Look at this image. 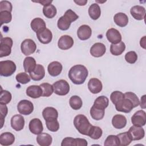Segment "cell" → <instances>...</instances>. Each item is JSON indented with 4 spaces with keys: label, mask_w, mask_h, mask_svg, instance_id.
<instances>
[{
    "label": "cell",
    "mask_w": 146,
    "mask_h": 146,
    "mask_svg": "<svg viewBox=\"0 0 146 146\" xmlns=\"http://www.w3.org/2000/svg\"><path fill=\"white\" fill-rule=\"evenodd\" d=\"M88 75L87 68L82 64L72 66L68 71V77L74 84H83Z\"/></svg>",
    "instance_id": "1"
},
{
    "label": "cell",
    "mask_w": 146,
    "mask_h": 146,
    "mask_svg": "<svg viewBox=\"0 0 146 146\" xmlns=\"http://www.w3.org/2000/svg\"><path fill=\"white\" fill-rule=\"evenodd\" d=\"M78 18L79 16L74 11L71 9H68L58 20V27L63 31L67 30L70 28L71 22L75 21Z\"/></svg>",
    "instance_id": "2"
},
{
    "label": "cell",
    "mask_w": 146,
    "mask_h": 146,
    "mask_svg": "<svg viewBox=\"0 0 146 146\" xmlns=\"http://www.w3.org/2000/svg\"><path fill=\"white\" fill-rule=\"evenodd\" d=\"M74 125L80 134L87 136L92 125L87 117L82 114H79L74 117Z\"/></svg>",
    "instance_id": "3"
},
{
    "label": "cell",
    "mask_w": 146,
    "mask_h": 146,
    "mask_svg": "<svg viewBox=\"0 0 146 146\" xmlns=\"http://www.w3.org/2000/svg\"><path fill=\"white\" fill-rule=\"evenodd\" d=\"M17 68L15 63L10 60L0 62V74L2 76L7 77L12 75Z\"/></svg>",
    "instance_id": "4"
},
{
    "label": "cell",
    "mask_w": 146,
    "mask_h": 146,
    "mask_svg": "<svg viewBox=\"0 0 146 146\" xmlns=\"http://www.w3.org/2000/svg\"><path fill=\"white\" fill-rule=\"evenodd\" d=\"M54 92L59 96H64L70 91V85L64 79H60L53 83Z\"/></svg>",
    "instance_id": "5"
},
{
    "label": "cell",
    "mask_w": 146,
    "mask_h": 146,
    "mask_svg": "<svg viewBox=\"0 0 146 146\" xmlns=\"http://www.w3.org/2000/svg\"><path fill=\"white\" fill-rule=\"evenodd\" d=\"M13 39L10 37H1L0 43V57L7 56L11 52Z\"/></svg>",
    "instance_id": "6"
},
{
    "label": "cell",
    "mask_w": 146,
    "mask_h": 146,
    "mask_svg": "<svg viewBox=\"0 0 146 146\" xmlns=\"http://www.w3.org/2000/svg\"><path fill=\"white\" fill-rule=\"evenodd\" d=\"M21 49L22 52L25 55L28 56L35 51L36 45L33 40L31 39H26L21 43Z\"/></svg>",
    "instance_id": "7"
},
{
    "label": "cell",
    "mask_w": 146,
    "mask_h": 146,
    "mask_svg": "<svg viewBox=\"0 0 146 146\" xmlns=\"http://www.w3.org/2000/svg\"><path fill=\"white\" fill-rule=\"evenodd\" d=\"M17 110L21 114L28 115L33 112L34 106L32 102L28 100H22L17 105Z\"/></svg>",
    "instance_id": "8"
},
{
    "label": "cell",
    "mask_w": 146,
    "mask_h": 146,
    "mask_svg": "<svg viewBox=\"0 0 146 146\" xmlns=\"http://www.w3.org/2000/svg\"><path fill=\"white\" fill-rule=\"evenodd\" d=\"M115 106V108L117 111L124 113L130 112L134 108L132 102L125 97L119 101Z\"/></svg>",
    "instance_id": "9"
},
{
    "label": "cell",
    "mask_w": 146,
    "mask_h": 146,
    "mask_svg": "<svg viewBox=\"0 0 146 146\" xmlns=\"http://www.w3.org/2000/svg\"><path fill=\"white\" fill-rule=\"evenodd\" d=\"M131 122L133 125L143 127L146 123V113L144 110L136 111L131 117Z\"/></svg>",
    "instance_id": "10"
},
{
    "label": "cell",
    "mask_w": 146,
    "mask_h": 146,
    "mask_svg": "<svg viewBox=\"0 0 146 146\" xmlns=\"http://www.w3.org/2000/svg\"><path fill=\"white\" fill-rule=\"evenodd\" d=\"M73 38L68 35H64L60 36L58 42V47L63 50H68L71 48L74 44Z\"/></svg>",
    "instance_id": "11"
},
{
    "label": "cell",
    "mask_w": 146,
    "mask_h": 146,
    "mask_svg": "<svg viewBox=\"0 0 146 146\" xmlns=\"http://www.w3.org/2000/svg\"><path fill=\"white\" fill-rule=\"evenodd\" d=\"M106 51V46L100 42L94 43L91 47L90 52L91 55L95 58L102 56Z\"/></svg>",
    "instance_id": "12"
},
{
    "label": "cell",
    "mask_w": 146,
    "mask_h": 146,
    "mask_svg": "<svg viewBox=\"0 0 146 146\" xmlns=\"http://www.w3.org/2000/svg\"><path fill=\"white\" fill-rule=\"evenodd\" d=\"M29 128L30 132L34 135L41 133L43 130V126L41 120L38 118H34L29 122Z\"/></svg>",
    "instance_id": "13"
},
{
    "label": "cell",
    "mask_w": 146,
    "mask_h": 146,
    "mask_svg": "<svg viewBox=\"0 0 146 146\" xmlns=\"http://www.w3.org/2000/svg\"><path fill=\"white\" fill-rule=\"evenodd\" d=\"M128 132L132 140H140L145 136V131L142 127L133 125L129 128Z\"/></svg>",
    "instance_id": "14"
},
{
    "label": "cell",
    "mask_w": 146,
    "mask_h": 146,
    "mask_svg": "<svg viewBox=\"0 0 146 146\" xmlns=\"http://www.w3.org/2000/svg\"><path fill=\"white\" fill-rule=\"evenodd\" d=\"M106 37L112 44H117L121 41V35L120 32L114 28H111L106 32Z\"/></svg>",
    "instance_id": "15"
},
{
    "label": "cell",
    "mask_w": 146,
    "mask_h": 146,
    "mask_svg": "<svg viewBox=\"0 0 146 146\" xmlns=\"http://www.w3.org/2000/svg\"><path fill=\"white\" fill-rule=\"evenodd\" d=\"M11 126L16 131H19L24 128L25 119L23 116L19 114L14 115L11 119Z\"/></svg>",
    "instance_id": "16"
},
{
    "label": "cell",
    "mask_w": 146,
    "mask_h": 146,
    "mask_svg": "<svg viewBox=\"0 0 146 146\" xmlns=\"http://www.w3.org/2000/svg\"><path fill=\"white\" fill-rule=\"evenodd\" d=\"M91 28L87 25H83L80 26L77 30L78 37L82 40H86L88 39L91 36Z\"/></svg>",
    "instance_id": "17"
},
{
    "label": "cell",
    "mask_w": 146,
    "mask_h": 146,
    "mask_svg": "<svg viewBox=\"0 0 146 146\" xmlns=\"http://www.w3.org/2000/svg\"><path fill=\"white\" fill-rule=\"evenodd\" d=\"M88 88L91 93L96 94L102 90L103 85L99 79L93 78L89 80L88 82Z\"/></svg>",
    "instance_id": "18"
},
{
    "label": "cell",
    "mask_w": 146,
    "mask_h": 146,
    "mask_svg": "<svg viewBox=\"0 0 146 146\" xmlns=\"http://www.w3.org/2000/svg\"><path fill=\"white\" fill-rule=\"evenodd\" d=\"M130 13L135 19L143 20L145 18V9L141 6L136 5L131 8Z\"/></svg>",
    "instance_id": "19"
},
{
    "label": "cell",
    "mask_w": 146,
    "mask_h": 146,
    "mask_svg": "<svg viewBox=\"0 0 146 146\" xmlns=\"http://www.w3.org/2000/svg\"><path fill=\"white\" fill-rule=\"evenodd\" d=\"M36 34L39 41L43 44H48L52 40V34L48 29L46 28Z\"/></svg>",
    "instance_id": "20"
},
{
    "label": "cell",
    "mask_w": 146,
    "mask_h": 146,
    "mask_svg": "<svg viewBox=\"0 0 146 146\" xmlns=\"http://www.w3.org/2000/svg\"><path fill=\"white\" fill-rule=\"evenodd\" d=\"M45 75V70L44 67L39 64H36L35 69L30 73L31 79L34 81H39L42 80Z\"/></svg>",
    "instance_id": "21"
},
{
    "label": "cell",
    "mask_w": 146,
    "mask_h": 146,
    "mask_svg": "<svg viewBox=\"0 0 146 146\" xmlns=\"http://www.w3.org/2000/svg\"><path fill=\"white\" fill-rule=\"evenodd\" d=\"M63 66L62 64L58 61H54L51 62L47 67V71L48 74L51 76H58L62 72Z\"/></svg>",
    "instance_id": "22"
},
{
    "label": "cell",
    "mask_w": 146,
    "mask_h": 146,
    "mask_svg": "<svg viewBox=\"0 0 146 146\" xmlns=\"http://www.w3.org/2000/svg\"><path fill=\"white\" fill-rule=\"evenodd\" d=\"M26 92L28 96L33 99H36L42 96L43 91L40 86L32 85L27 88Z\"/></svg>",
    "instance_id": "23"
},
{
    "label": "cell",
    "mask_w": 146,
    "mask_h": 146,
    "mask_svg": "<svg viewBox=\"0 0 146 146\" xmlns=\"http://www.w3.org/2000/svg\"><path fill=\"white\" fill-rule=\"evenodd\" d=\"M127 122L126 117L120 114L114 115L112 119V124L116 129H122L124 128L127 124Z\"/></svg>",
    "instance_id": "24"
},
{
    "label": "cell",
    "mask_w": 146,
    "mask_h": 146,
    "mask_svg": "<svg viewBox=\"0 0 146 146\" xmlns=\"http://www.w3.org/2000/svg\"><path fill=\"white\" fill-rule=\"evenodd\" d=\"M31 29L36 33L46 29V25L43 19L40 18H34L30 23Z\"/></svg>",
    "instance_id": "25"
},
{
    "label": "cell",
    "mask_w": 146,
    "mask_h": 146,
    "mask_svg": "<svg viewBox=\"0 0 146 146\" xmlns=\"http://www.w3.org/2000/svg\"><path fill=\"white\" fill-rule=\"evenodd\" d=\"M15 141V136L11 132H6L0 135V144L3 146L10 145Z\"/></svg>",
    "instance_id": "26"
},
{
    "label": "cell",
    "mask_w": 146,
    "mask_h": 146,
    "mask_svg": "<svg viewBox=\"0 0 146 146\" xmlns=\"http://www.w3.org/2000/svg\"><path fill=\"white\" fill-rule=\"evenodd\" d=\"M36 141L40 146H49L51 144L52 138L50 135L47 133H41L38 135Z\"/></svg>",
    "instance_id": "27"
},
{
    "label": "cell",
    "mask_w": 146,
    "mask_h": 146,
    "mask_svg": "<svg viewBox=\"0 0 146 146\" xmlns=\"http://www.w3.org/2000/svg\"><path fill=\"white\" fill-rule=\"evenodd\" d=\"M113 21L116 25L119 27H124L128 25V18L125 13H118L114 15Z\"/></svg>",
    "instance_id": "28"
},
{
    "label": "cell",
    "mask_w": 146,
    "mask_h": 146,
    "mask_svg": "<svg viewBox=\"0 0 146 146\" xmlns=\"http://www.w3.org/2000/svg\"><path fill=\"white\" fill-rule=\"evenodd\" d=\"M36 66L35 59L31 56H27L23 60V68L26 72L31 73Z\"/></svg>",
    "instance_id": "29"
},
{
    "label": "cell",
    "mask_w": 146,
    "mask_h": 146,
    "mask_svg": "<svg viewBox=\"0 0 146 146\" xmlns=\"http://www.w3.org/2000/svg\"><path fill=\"white\" fill-rule=\"evenodd\" d=\"M88 14L93 20H96L100 17L101 10L99 5L96 3H92L88 8Z\"/></svg>",
    "instance_id": "30"
},
{
    "label": "cell",
    "mask_w": 146,
    "mask_h": 146,
    "mask_svg": "<svg viewBox=\"0 0 146 146\" xmlns=\"http://www.w3.org/2000/svg\"><path fill=\"white\" fill-rule=\"evenodd\" d=\"M125 49V43L122 41L117 44H111L110 46V52L115 56L121 55L124 51Z\"/></svg>",
    "instance_id": "31"
},
{
    "label": "cell",
    "mask_w": 146,
    "mask_h": 146,
    "mask_svg": "<svg viewBox=\"0 0 146 146\" xmlns=\"http://www.w3.org/2000/svg\"><path fill=\"white\" fill-rule=\"evenodd\" d=\"M42 116L44 120L51 119V118L58 119V111L55 108L52 107H46L43 110Z\"/></svg>",
    "instance_id": "32"
},
{
    "label": "cell",
    "mask_w": 146,
    "mask_h": 146,
    "mask_svg": "<svg viewBox=\"0 0 146 146\" xmlns=\"http://www.w3.org/2000/svg\"><path fill=\"white\" fill-rule=\"evenodd\" d=\"M90 113L91 117L93 119L96 120H100L103 118L105 111L104 110L100 109L92 106L90 109Z\"/></svg>",
    "instance_id": "33"
},
{
    "label": "cell",
    "mask_w": 146,
    "mask_h": 146,
    "mask_svg": "<svg viewBox=\"0 0 146 146\" xmlns=\"http://www.w3.org/2000/svg\"><path fill=\"white\" fill-rule=\"evenodd\" d=\"M109 99L105 96H100L94 101L93 106L103 110H105L108 106Z\"/></svg>",
    "instance_id": "34"
},
{
    "label": "cell",
    "mask_w": 146,
    "mask_h": 146,
    "mask_svg": "<svg viewBox=\"0 0 146 146\" xmlns=\"http://www.w3.org/2000/svg\"><path fill=\"white\" fill-rule=\"evenodd\" d=\"M56 13L57 11L56 7L52 4L44 6L43 7V13L47 18L51 19L54 18L56 15Z\"/></svg>",
    "instance_id": "35"
},
{
    "label": "cell",
    "mask_w": 146,
    "mask_h": 146,
    "mask_svg": "<svg viewBox=\"0 0 146 146\" xmlns=\"http://www.w3.org/2000/svg\"><path fill=\"white\" fill-rule=\"evenodd\" d=\"M117 136L119 139L120 146L128 145L132 141V139L128 132H124L119 133L117 135Z\"/></svg>",
    "instance_id": "36"
},
{
    "label": "cell",
    "mask_w": 146,
    "mask_h": 146,
    "mask_svg": "<svg viewBox=\"0 0 146 146\" xmlns=\"http://www.w3.org/2000/svg\"><path fill=\"white\" fill-rule=\"evenodd\" d=\"M69 104L70 107L74 110H78L81 108L83 105V102L81 98L77 96H72L69 100Z\"/></svg>",
    "instance_id": "37"
},
{
    "label": "cell",
    "mask_w": 146,
    "mask_h": 146,
    "mask_svg": "<svg viewBox=\"0 0 146 146\" xmlns=\"http://www.w3.org/2000/svg\"><path fill=\"white\" fill-rule=\"evenodd\" d=\"M47 129L51 132H56L59 129V123L56 118H51L45 120Z\"/></svg>",
    "instance_id": "38"
},
{
    "label": "cell",
    "mask_w": 146,
    "mask_h": 146,
    "mask_svg": "<svg viewBox=\"0 0 146 146\" xmlns=\"http://www.w3.org/2000/svg\"><path fill=\"white\" fill-rule=\"evenodd\" d=\"M103 131L99 127L92 125L87 136L92 139L98 140L101 137Z\"/></svg>",
    "instance_id": "39"
},
{
    "label": "cell",
    "mask_w": 146,
    "mask_h": 146,
    "mask_svg": "<svg viewBox=\"0 0 146 146\" xmlns=\"http://www.w3.org/2000/svg\"><path fill=\"white\" fill-rule=\"evenodd\" d=\"M42 89V96L43 97H49L54 92V89L52 85L48 83H43L39 85Z\"/></svg>",
    "instance_id": "40"
},
{
    "label": "cell",
    "mask_w": 146,
    "mask_h": 146,
    "mask_svg": "<svg viewBox=\"0 0 146 146\" xmlns=\"http://www.w3.org/2000/svg\"><path fill=\"white\" fill-rule=\"evenodd\" d=\"M104 145L106 146H119L120 145L119 139L117 135H110L107 136L106 139L104 141Z\"/></svg>",
    "instance_id": "41"
},
{
    "label": "cell",
    "mask_w": 146,
    "mask_h": 146,
    "mask_svg": "<svg viewBox=\"0 0 146 146\" xmlns=\"http://www.w3.org/2000/svg\"><path fill=\"white\" fill-rule=\"evenodd\" d=\"M12 96L11 93L7 90H1L0 95V103L7 104L11 100Z\"/></svg>",
    "instance_id": "42"
},
{
    "label": "cell",
    "mask_w": 146,
    "mask_h": 146,
    "mask_svg": "<svg viewBox=\"0 0 146 146\" xmlns=\"http://www.w3.org/2000/svg\"><path fill=\"white\" fill-rule=\"evenodd\" d=\"M15 79L18 83L22 84H25L30 82L31 77L26 72H20L16 75Z\"/></svg>",
    "instance_id": "43"
},
{
    "label": "cell",
    "mask_w": 146,
    "mask_h": 146,
    "mask_svg": "<svg viewBox=\"0 0 146 146\" xmlns=\"http://www.w3.org/2000/svg\"><path fill=\"white\" fill-rule=\"evenodd\" d=\"M124 95L125 98L129 99L132 102L134 108L137 107L139 105L140 100L137 95L135 93L132 92H127L124 93Z\"/></svg>",
    "instance_id": "44"
},
{
    "label": "cell",
    "mask_w": 146,
    "mask_h": 146,
    "mask_svg": "<svg viewBox=\"0 0 146 146\" xmlns=\"http://www.w3.org/2000/svg\"><path fill=\"white\" fill-rule=\"evenodd\" d=\"M124 98V94L119 91H115L112 92L110 95V100L114 105H115L119 101L123 99Z\"/></svg>",
    "instance_id": "45"
},
{
    "label": "cell",
    "mask_w": 146,
    "mask_h": 146,
    "mask_svg": "<svg viewBox=\"0 0 146 146\" xmlns=\"http://www.w3.org/2000/svg\"><path fill=\"white\" fill-rule=\"evenodd\" d=\"M0 19L1 25L4 23H8L11 21L12 15L11 12L7 11H3L0 12Z\"/></svg>",
    "instance_id": "46"
},
{
    "label": "cell",
    "mask_w": 146,
    "mask_h": 146,
    "mask_svg": "<svg viewBox=\"0 0 146 146\" xmlns=\"http://www.w3.org/2000/svg\"><path fill=\"white\" fill-rule=\"evenodd\" d=\"M125 60L128 63L133 64L137 60V55L136 52L133 51H129L125 55Z\"/></svg>",
    "instance_id": "47"
},
{
    "label": "cell",
    "mask_w": 146,
    "mask_h": 146,
    "mask_svg": "<svg viewBox=\"0 0 146 146\" xmlns=\"http://www.w3.org/2000/svg\"><path fill=\"white\" fill-rule=\"evenodd\" d=\"M8 112V108L6 104L0 103V117H1V128H2L3 123L5 122V118Z\"/></svg>",
    "instance_id": "48"
},
{
    "label": "cell",
    "mask_w": 146,
    "mask_h": 146,
    "mask_svg": "<svg viewBox=\"0 0 146 146\" xmlns=\"http://www.w3.org/2000/svg\"><path fill=\"white\" fill-rule=\"evenodd\" d=\"M13 9L11 2L7 1H1L0 2V12L3 11H7L11 12Z\"/></svg>",
    "instance_id": "49"
},
{
    "label": "cell",
    "mask_w": 146,
    "mask_h": 146,
    "mask_svg": "<svg viewBox=\"0 0 146 146\" xmlns=\"http://www.w3.org/2000/svg\"><path fill=\"white\" fill-rule=\"evenodd\" d=\"M62 146H75V139L71 137H67L63 139L61 143Z\"/></svg>",
    "instance_id": "50"
},
{
    "label": "cell",
    "mask_w": 146,
    "mask_h": 146,
    "mask_svg": "<svg viewBox=\"0 0 146 146\" xmlns=\"http://www.w3.org/2000/svg\"><path fill=\"white\" fill-rule=\"evenodd\" d=\"M75 146H86L88 143L86 139L81 138H75Z\"/></svg>",
    "instance_id": "51"
},
{
    "label": "cell",
    "mask_w": 146,
    "mask_h": 146,
    "mask_svg": "<svg viewBox=\"0 0 146 146\" xmlns=\"http://www.w3.org/2000/svg\"><path fill=\"white\" fill-rule=\"evenodd\" d=\"M145 95H144L141 96L140 102L139 104L140 105V107L143 109H145L146 108V100H145Z\"/></svg>",
    "instance_id": "52"
},
{
    "label": "cell",
    "mask_w": 146,
    "mask_h": 146,
    "mask_svg": "<svg viewBox=\"0 0 146 146\" xmlns=\"http://www.w3.org/2000/svg\"><path fill=\"white\" fill-rule=\"evenodd\" d=\"M34 2H36V3H40L41 5H43V6H47V5H50L52 2V1H33Z\"/></svg>",
    "instance_id": "53"
},
{
    "label": "cell",
    "mask_w": 146,
    "mask_h": 146,
    "mask_svg": "<svg viewBox=\"0 0 146 146\" xmlns=\"http://www.w3.org/2000/svg\"><path fill=\"white\" fill-rule=\"evenodd\" d=\"M74 2L76 3L79 6H84L87 3V0H80V1H74Z\"/></svg>",
    "instance_id": "54"
},
{
    "label": "cell",
    "mask_w": 146,
    "mask_h": 146,
    "mask_svg": "<svg viewBox=\"0 0 146 146\" xmlns=\"http://www.w3.org/2000/svg\"><path fill=\"white\" fill-rule=\"evenodd\" d=\"M140 44L141 47H143L144 49L145 48V36H144L142 38H141Z\"/></svg>",
    "instance_id": "55"
}]
</instances>
